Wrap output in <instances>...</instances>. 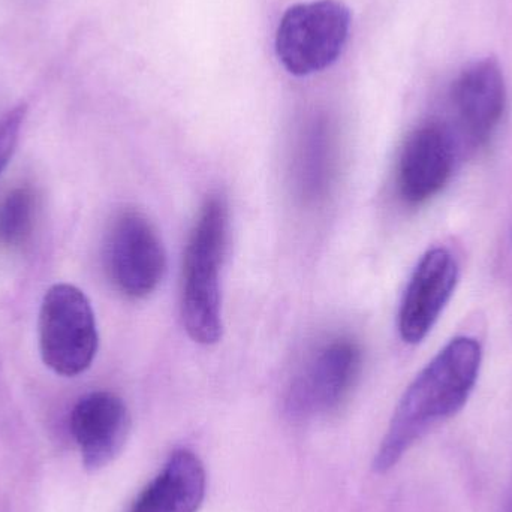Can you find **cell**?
<instances>
[{"instance_id":"9","label":"cell","mask_w":512,"mask_h":512,"mask_svg":"<svg viewBox=\"0 0 512 512\" xmlns=\"http://www.w3.org/2000/svg\"><path fill=\"white\" fill-rule=\"evenodd\" d=\"M454 168L451 135L439 125L415 129L405 141L397 167V189L409 206L427 203L447 186Z\"/></svg>"},{"instance_id":"8","label":"cell","mask_w":512,"mask_h":512,"mask_svg":"<svg viewBox=\"0 0 512 512\" xmlns=\"http://www.w3.org/2000/svg\"><path fill=\"white\" fill-rule=\"evenodd\" d=\"M131 430L128 406L110 391H93L75 403L71 433L87 471L110 465L125 447Z\"/></svg>"},{"instance_id":"4","label":"cell","mask_w":512,"mask_h":512,"mask_svg":"<svg viewBox=\"0 0 512 512\" xmlns=\"http://www.w3.org/2000/svg\"><path fill=\"white\" fill-rule=\"evenodd\" d=\"M349 29L351 12L337 0L291 6L277 29V57L297 77L324 71L345 50Z\"/></svg>"},{"instance_id":"2","label":"cell","mask_w":512,"mask_h":512,"mask_svg":"<svg viewBox=\"0 0 512 512\" xmlns=\"http://www.w3.org/2000/svg\"><path fill=\"white\" fill-rule=\"evenodd\" d=\"M228 206L221 195L201 207L183 258L182 318L189 337L200 345L221 340V270L228 243Z\"/></svg>"},{"instance_id":"11","label":"cell","mask_w":512,"mask_h":512,"mask_svg":"<svg viewBox=\"0 0 512 512\" xmlns=\"http://www.w3.org/2000/svg\"><path fill=\"white\" fill-rule=\"evenodd\" d=\"M206 487L200 457L189 450H177L129 512H198L206 498Z\"/></svg>"},{"instance_id":"10","label":"cell","mask_w":512,"mask_h":512,"mask_svg":"<svg viewBox=\"0 0 512 512\" xmlns=\"http://www.w3.org/2000/svg\"><path fill=\"white\" fill-rule=\"evenodd\" d=\"M460 128L475 144H484L498 129L507 107V84L493 57L477 60L454 81L451 92Z\"/></svg>"},{"instance_id":"7","label":"cell","mask_w":512,"mask_h":512,"mask_svg":"<svg viewBox=\"0 0 512 512\" xmlns=\"http://www.w3.org/2000/svg\"><path fill=\"white\" fill-rule=\"evenodd\" d=\"M459 279L456 259L447 249L427 252L415 267L399 310V333L409 345L426 339L447 306Z\"/></svg>"},{"instance_id":"3","label":"cell","mask_w":512,"mask_h":512,"mask_svg":"<svg viewBox=\"0 0 512 512\" xmlns=\"http://www.w3.org/2000/svg\"><path fill=\"white\" fill-rule=\"evenodd\" d=\"M39 354L56 375L74 378L92 366L99 336L92 304L81 289L56 283L45 292L38 318Z\"/></svg>"},{"instance_id":"1","label":"cell","mask_w":512,"mask_h":512,"mask_svg":"<svg viewBox=\"0 0 512 512\" xmlns=\"http://www.w3.org/2000/svg\"><path fill=\"white\" fill-rule=\"evenodd\" d=\"M481 358L477 340L456 337L424 367L394 411L373 462L375 472L391 471L430 429L462 411L477 384Z\"/></svg>"},{"instance_id":"6","label":"cell","mask_w":512,"mask_h":512,"mask_svg":"<svg viewBox=\"0 0 512 512\" xmlns=\"http://www.w3.org/2000/svg\"><path fill=\"white\" fill-rule=\"evenodd\" d=\"M361 370V349L354 340H330L313 352L292 379L288 409L295 417L328 414L351 393Z\"/></svg>"},{"instance_id":"12","label":"cell","mask_w":512,"mask_h":512,"mask_svg":"<svg viewBox=\"0 0 512 512\" xmlns=\"http://www.w3.org/2000/svg\"><path fill=\"white\" fill-rule=\"evenodd\" d=\"M38 198L29 186L12 189L0 203V243L21 248L35 230Z\"/></svg>"},{"instance_id":"5","label":"cell","mask_w":512,"mask_h":512,"mask_svg":"<svg viewBox=\"0 0 512 512\" xmlns=\"http://www.w3.org/2000/svg\"><path fill=\"white\" fill-rule=\"evenodd\" d=\"M104 267L114 288L132 300L149 297L167 271V254L155 225L137 210H122L108 227Z\"/></svg>"}]
</instances>
